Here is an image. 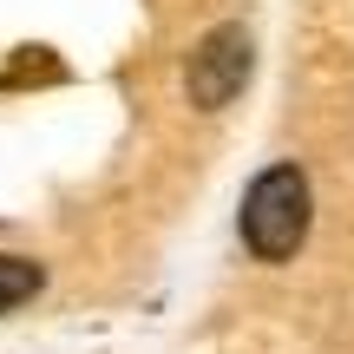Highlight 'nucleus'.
I'll list each match as a JSON object with an SVG mask.
<instances>
[{
  "instance_id": "nucleus-1",
  "label": "nucleus",
  "mask_w": 354,
  "mask_h": 354,
  "mask_svg": "<svg viewBox=\"0 0 354 354\" xmlns=\"http://www.w3.org/2000/svg\"><path fill=\"white\" fill-rule=\"evenodd\" d=\"M243 243H250L256 263H289L295 250H302L308 236V177L302 165H269L256 177L250 190H243V216H236Z\"/></svg>"
},
{
  "instance_id": "nucleus-2",
  "label": "nucleus",
  "mask_w": 354,
  "mask_h": 354,
  "mask_svg": "<svg viewBox=\"0 0 354 354\" xmlns=\"http://www.w3.org/2000/svg\"><path fill=\"white\" fill-rule=\"evenodd\" d=\"M250 66H256L250 26H243V20L210 26V33L190 46V59H184V92H190V105H197V112H223V105L250 86Z\"/></svg>"
},
{
  "instance_id": "nucleus-3",
  "label": "nucleus",
  "mask_w": 354,
  "mask_h": 354,
  "mask_svg": "<svg viewBox=\"0 0 354 354\" xmlns=\"http://www.w3.org/2000/svg\"><path fill=\"white\" fill-rule=\"evenodd\" d=\"M39 289H46V269H39L33 256H7L0 250V315L20 308V302H33Z\"/></svg>"
}]
</instances>
